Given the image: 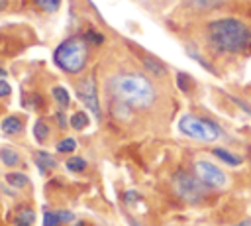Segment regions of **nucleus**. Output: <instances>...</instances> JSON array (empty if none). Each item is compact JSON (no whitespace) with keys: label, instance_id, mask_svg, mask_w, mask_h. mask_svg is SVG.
<instances>
[{"label":"nucleus","instance_id":"nucleus-25","mask_svg":"<svg viewBox=\"0 0 251 226\" xmlns=\"http://www.w3.org/2000/svg\"><path fill=\"white\" fill-rule=\"evenodd\" d=\"M88 39H92V41L100 43V41H102V35H100V33H92V31H90V33H88Z\"/></svg>","mask_w":251,"mask_h":226},{"label":"nucleus","instance_id":"nucleus-3","mask_svg":"<svg viewBox=\"0 0 251 226\" xmlns=\"http://www.w3.org/2000/svg\"><path fill=\"white\" fill-rule=\"evenodd\" d=\"M88 61V43L84 37H69L55 49V63L65 73H80Z\"/></svg>","mask_w":251,"mask_h":226},{"label":"nucleus","instance_id":"nucleus-17","mask_svg":"<svg viewBox=\"0 0 251 226\" xmlns=\"http://www.w3.org/2000/svg\"><path fill=\"white\" fill-rule=\"evenodd\" d=\"M43 12H57L61 6V0H33Z\"/></svg>","mask_w":251,"mask_h":226},{"label":"nucleus","instance_id":"nucleus-10","mask_svg":"<svg viewBox=\"0 0 251 226\" xmlns=\"http://www.w3.org/2000/svg\"><path fill=\"white\" fill-rule=\"evenodd\" d=\"M14 224L16 226H31L33 224V210L31 208H20L14 216Z\"/></svg>","mask_w":251,"mask_h":226},{"label":"nucleus","instance_id":"nucleus-15","mask_svg":"<svg viewBox=\"0 0 251 226\" xmlns=\"http://www.w3.org/2000/svg\"><path fill=\"white\" fill-rule=\"evenodd\" d=\"M71 126H73L75 130H84V128L88 126V116H86L84 112H76V114H73V118H71Z\"/></svg>","mask_w":251,"mask_h":226},{"label":"nucleus","instance_id":"nucleus-14","mask_svg":"<svg viewBox=\"0 0 251 226\" xmlns=\"http://www.w3.org/2000/svg\"><path fill=\"white\" fill-rule=\"evenodd\" d=\"M35 161H37V165L41 167V169H53L57 163H55V159L51 157V155H47L45 151H39L37 155H35Z\"/></svg>","mask_w":251,"mask_h":226},{"label":"nucleus","instance_id":"nucleus-6","mask_svg":"<svg viewBox=\"0 0 251 226\" xmlns=\"http://www.w3.org/2000/svg\"><path fill=\"white\" fill-rule=\"evenodd\" d=\"M192 173H194L208 189H224V187L227 185V175H226L218 165H214V163L208 161V159H198V161H194Z\"/></svg>","mask_w":251,"mask_h":226},{"label":"nucleus","instance_id":"nucleus-11","mask_svg":"<svg viewBox=\"0 0 251 226\" xmlns=\"http://www.w3.org/2000/svg\"><path fill=\"white\" fill-rule=\"evenodd\" d=\"M2 130L6 134H18V132H22V120L18 116H8L2 122Z\"/></svg>","mask_w":251,"mask_h":226},{"label":"nucleus","instance_id":"nucleus-22","mask_svg":"<svg viewBox=\"0 0 251 226\" xmlns=\"http://www.w3.org/2000/svg\"><path fill=\"white\" fill-rule=\"evenodd\" d=\"M59 224H61L59 212H45V218H43V226H59Z\"/></svg>","mask_w":251,"mask_h":226},{"label":"nucleus","instance_id":"nucleus-1","mask_svg":"<svg viewBox=\"0 0 251 226\" xmlns=\"http://www.w3.org/2000/svg\"><path fill=\"white\" fill-rule=\"evenodd\" d=\"M206 43L222 55H239L251 47V28L239 18H218L206 24Z\"/></svg>","mask_w":251,"mask_h":226},{"label":"nucleus","instance_id":"nucleus-16","mask_svg":"<svg viewBox=\"0 0 251 226\" xmlns=\"http://www.w3.org/2000/svg\"><path fill=\"white\" fill-rule=\"evenodd\" d=\"M145 65L153 75H165V67L161 61H157L155 57H145Z\"/></svg>","mask_w":251,"mask_h":226},{"label":"nucleus","instance_id":"nucleus-8","mask_svg":"<svg viewBox=\"0 0 251 226\" xmlns=\"http://www.w3.org/2000/svg\"><path fill=\"white\" fill-rule=\"evenodd\" d=\"M227 0H188V4L198 12H212L226 4Z\"/></svg>","mask_w":251,"mask_h":226},{"label":"nucleus","instance_id":"nucleus-9","mask_svg":"<svg viewBox=\"0 0 251 226\" xmlns=\"http://www.w3.org/2000/svg\"><path fill=\"white\" fill-rule=\"evenodd\" d=\"M212 153L218 157V159H222L224 163H227V165H231V167H235V165H239L241 163V157L237 155V153H233V151H229V149H222V147H214L212 149Z\"/></svg>","mask_w":251,"mask_h":226},{"label":"nucleus","instance_id":"nucleus-13","mask_svg":"<svg viewBox=\"0 0 251 226\" xmlns=\"http://www.w3.org/2000/svg\"><path fill=\"white\" fill-rule=\"evenodd\" d=\"M0 159H2V163L8 165V167H14V165L20 161V157H18V153H16L14 149H0Z\"/></svg>","mask_w":251,"mask_h":226},{"label":"nucleus","instance_id":"nucleus-19","mask_svg":"<svg viewBox=\"0 0 251 226\" xmlns=\"http://www.w3.org/2000/svg\"><path fill=\"white\" fill-rule=\"evenodd\" d=\"M6 181L10 185H14V187H25L27 185V177L22 175V173H8L6 175Z\"/></svg>","mask_w":251,"mask_h":226},{"label":"nucleus","instance_id":"nucleus-18","mask_svg":"<svg viewBox=\"0 0 251 226\" xmlns=\"http://www.w3.org/2000/svg\"><path fill=\"white\" fill-rule=\"evenodd\" d=\"M53 96H55V100L61 104V106H67L69 104V92H67V88L65 86H55L53 88Z\"/></svg>","mask_w":251,"mask_h":226},{"label":"nucleus","instance_id":"nucleus-26","mask_svg":"<svg viewBox=\"0 0 251 226\" xmlns=\"http://www.w3.org/2000/svg\"><path fill=\"white\" fill-rule=\"evenodd\" d=\"M233 100H235V102H237V104H239V106H241V110H245V112H247V114H249V116H251V108H249V106H247V104H243V102H241V100H237V98H233Z\"/></svg>","mask_w":251,"mask_h":226},{"label":"nucleus","instance_id":"nucleus-7","mask_svg":"<svg viewBox=\"0 0 251 226\" xmlns=\"http://www.w3.org/2000/svg\"><path fill=\"white\" fill-rule=\"evenodd\" d=\"M76 96H78L90 110H94L96 116H100L98 98H96V83H94L92 77H86V79H82V81L76 85Z\"/></svg>","mask_w":251,"mask_h":226},{"label":"nucleus","instance_id":"nucleus-4","mask_svg":"<svg viewBox=\"0 0 251 226\" xmlns=\"http://www.w3.org/2000/svg\"><path fill=\"white\" fill-rule=\"evenodd\" d=\"M178 130L184 136L198 140V141H216L222 138V128L216 122L194 116V114H184L178 120Z\"/></svg>","mask_w":251,"mask_h":226},{"label":"nucleus","instance_id":"nucleus-24","mask_svg":"<svg viewBox=\"0 0 251 226\" xmlns=\"http://www.w3.org/2000/svg\"><path fill=\"white\" fill-rule=\"evenodd\" d=\"M6 94H10V85L4 79H0V96H6Z\"/></svg>","mask_w":251,"mask_h":226},{"label":"nucleus","instance_id":"nucleus-27","mask_svg":"<svg viewBox=\"0 0 251 226\" xmlns=\"http://www.w3.org/2000/svg\"><path fill=\"white\" fill-rule=\"evenodd\" d=\"M249 224H251V220H247L245 224H235V226H249Z\"/></svg>","mask_w":251,"mask_h":226},{"label":"nucleus","instance_id":"nucleus-20","mask_svg":"<svg viewBox=\"0 0 251 226\" xmlns=\"http://www.w3.org/2000/svg\"><path fill=\"white\" fill-rule=\"evenodd\" d=\"M75 147H76V143H75V140H73V138H65V140H61V141L57 143V149H59V151H63V153L75 151Z\"/></svg>","mask_w":251,"mask_h":226},{"label":"nucleus","instance_id":"nucleus-21","mask_svg":"<svg viewBox=\"0 0 251 226\" xmlns=\"http://www.w3.org/2000/svg\"><path fill=\"white\" fill-rule=\"evenodd\" d=\"M67 167L71 169V171H82L84 167H86V163H84V159L82 157H71L69 161H67Z\"/></svg>","mask_w":251,"mask_h":226},{"label":"nucleus","instance_id":"nucleus-2","mask_svg":"<svg viewBox=\"0 0 251 226\" xmlns=\"http://www.w3.org/2000/svg\"><path fill=\"white\" fill-rule=\"evenodd\" d=\"M110 88H112V94L116 96L118 102L126 104L127 108H135V110L149 108L157 96L153 83L141 73L116 75L110 81Z\"/></svg>","mask_w":251,"mask_h":226},{"label":"nucleus","instance_id":"nucleus-23","mask_svg":"<svg viewBox=\"0 0 251 226\" xmlns=\"http://www.w3.org/2000/svg\"><path fill=\"white\" fill-rule=\"evenodd\" d=\"M176 81H178V86H180V88L186 92V90H188V85H186V75H184V73H178Z\"/></svg>","mask_w":251,"mask_h":226},{"label":"nucleus","instance_id":"nucleus-12","mask_svg":"<svg viewBox=\"0 0 251 226\" xmlns=\"http://www.w3.org/2000/svg\"><path fill=\"white\" fill-rule=\"evenodd\" d=\"M33 136L37 138V141H45L47 136H49V126L45 120H37L35 126H33Z\"/></svg>","mask_w":251,"mask_h":226},{"label":"nucleus","instance_id":"nucleus-5","mask_svg":"<svg viewBox=\"0 0 251 226\" xmlns=\"http://www.w3.org/2000/svg\"><path fill=\"white\" fill-rule=\"evenodd\" d=\"M173 189L184 202H200L208 193V187L194 173H188L184 169H178L173 175Z\"/></svg>","mask_w":251,"mask_h":226}]
</instances>
